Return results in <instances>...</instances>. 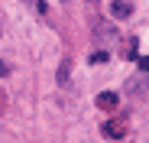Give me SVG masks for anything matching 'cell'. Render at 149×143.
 Segmentation results:
<instances>
[{
  "instance_id": "cell-1",
  "label": "cell",
  "mask_w": 149,
  "mask_h": 143,
  "mask_svg": "<svg viewBox=\"0 0 149 143\" xmlns=\"http://www.w3.org/2000/svg\"><path fill=\"white\" fill-rule=\"evenodd\" d=\"M127 130H130V124L123 121V117H110V121H104V127H101V133H104L107 140H123Z\"/></svg>"
},
{
  "instance_id": "cell-2",
  "label": "cell",
  "mask_w": 149,
  "mask_h": 143,
  "mask_svg": "<svg viewBox=\"0 0 149 143\" xmlns=\"http://www.w3.org/2000/svg\"><path fill=\"white\" fill-rule=\"evenodd\" d=\"M110 13H113L117 20H127V16L133 13V4H130V0H113V4H110Z\"/></svg>"
},
{
  "instance_id": "cell-3",
  "label": "cell",
  "mask_w": 149,
  "mask_h": 143,
  "mask_svg": "<svg viewBox=\"0 0 149 143\" xmlns=\"http://www.w3.org/2000/svg\"><path fill=\"white\" fill-rule=\"evenodd\" d=\"M97 107H101V111H113L117 107V94L113 91H101V94H97Z\"/></svg>"
},
{
  "instance_id": "cell-4",
  "label": "cell",
  "mask_w": 149,
  "mask_h": 143,
  "mask_svg": "<svg viewBox=\"0 0 149 143\" xmlns=\"http://www.w3.org/2000/svg\"><path fill=\"white\" fill-rule=\"evenodd\" d=\"M136 49H139V42H136V36H130L127 42H123V55H127V59H133V55H136Z\"/></svg>"
},
{
  "instance_id": "cell-5",
  "label": "cell",
  "mask_w": 149,
  "mask_h": 143,
  "mask_svg": "<svg viewBox=\"0 0 149 143\" xmlns=\"http://www.w3.org/2000/svg\"><path fill=\"white\" fill-rule=\"evenodd\" d=\"M136 65H139V68H143V72H149V59H139V62H136Z\"/></svg>"
},
{
  "instance_id": "cell-6",
  "label": "cell",
  "mask_w": 149,
  "mask_h": 143,
  "mask_svg": "<svg viewBox=\"0 0 149 143\" xmlns=\"http://www.w3.org/2000/svg\"><path fill=\"white\" fill-rule=\"evenodd\" d=\"M3 107H7V94L0 91V111H3Z\"/></svg>"
},
{
  "instance_id": "cell-7",
  "label": "cell",
  "mask_w": 149,
  "mask_h": 143,
  "mask_svg": "<svg viewBox=\"0 0 149 143\" xmlns=\"http://www.w3.org/2000/svg\"><path fill=\"white\" fill-rule=\"evenodd\" d=\"M7 72H10V68H7V65H3V62H0V78H3V75H7Z\"/></svg>"
},
{
  "instance_id": "cell-8",
  "label": "cell",
  "mask_w": 149,
  "mask_h": 143,
  "mask_svg": "<svg viewBox=\"0 0 149 143\" xmlns=\"http://www.w3.org/2000/svg\"><path fill=\"white\" fill-rule=\"evenodd\" d=\"M88 4H97V0H88Z\"/></svg>"
},
{
  "instance_id": "cell-9",
  "label": "cell",
  "mask_w": 149,
  "mask_h": 143,
  "mask_svg": "<svg viewBox=\"0 0 149 143\" xmlns=\"http://www.w3.org/2000/svg\"><path fill=\"white\" fill-rule=\"evenodd\" d=\"M62 4H68V0H62Z\"/></svg>"
}]
</instances>
